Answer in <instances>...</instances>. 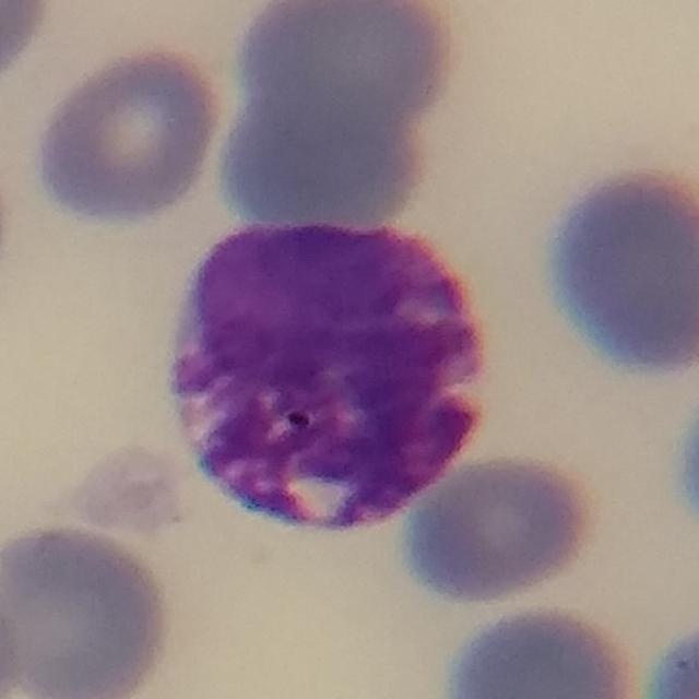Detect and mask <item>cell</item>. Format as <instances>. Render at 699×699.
Segmentation results:
<instances>
[{"label":"cell","mask_w":699,"mask_h":699,"mask_svg":"<svg viewBox=\"0 0 699 699\" xmlns=\"http://www.w3.org/2000/svg\"><path fill=\"white\" fill-rule=\"evenodd\" d=\"M481 340L463 286L389 228L256 226L192 276L171 388L197 463L284 524L381 522L471 439Z\"/></svg>","instance_id":"6da1fadb"},{"label":"cell","mask_w":699,"mask_h":699,"mask_svg":"<svg viewBox=\"0 0 699 699\" xmlns=\"http://www.w3.org/2000/svg\"><path fill=\"white\" fill-rule=\"evenodd\" d=\"M446 64L441 20L422 4H270L239 51L240 104L221 163L228 208L260 223L370 227L394 216Z\"/></svg>","instance_id":"7a4b0ae2"},{"label":"cell","mask_w":699,"mask_h":699,"mask_svg":"<svg viewBox=\"0 0 699 699\" xmlns=\"http://www.w3.org/2000/svg\"><path fill=\"white\" fill-rule=\"evenodd\" d=\"M558 306L617 367L664 372L698 355V204L657 173L605 181L564 215L552 245Z\"/></svg>","instance_id":"3957f363"},{"label":"cell","mask_w":699,"mask_h":699,"mask_svg":"<svg viewBox=\"0 0 699 699\" xmlns=\"http://www.w3.org/2000/svg\"><path fill=\"white\" fill-rule=\"evenodd\" d=\"M214 122L210 88L190 61L159 52L123 58L57 109L40 146V178L75 215L146 217L189 190Z\"/></svg>","instance_id":"277c9868"},{"label":"cell","mask_w":699,"mask_h":699,"mask_svg":"<svg viewBox=\"0 0 699 699\" xmlns=\"http://www.w3.org/2000/svg\"><path fill=\"white\" fill-rule=\"evenodd\" d=\"M588 510L558 470L489 460L452 472L412 508L404 525L408 572L428 593L488 602L558 573L576 556Z\"/></svg>","instance_id":"5b68a950"},{"label":"cell","mask_w":699,"mask_h":699,"mask_svg":"<svg viewBox=\"0 0 699 699\" xmlns=\"http://www.w3.org/2000/svg\"><path fill=\"white\" fill-rule=\"evenodd\" d=\"M458 698L619 696L625 670L594 627L558 612L496 621L457 655L449 678Z\"/></svg>","instance_id":"8992f818"}]
</instances>
